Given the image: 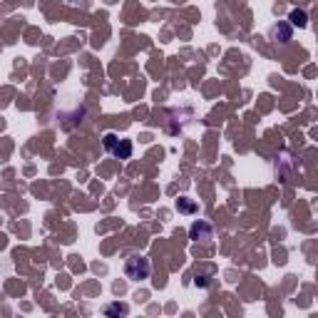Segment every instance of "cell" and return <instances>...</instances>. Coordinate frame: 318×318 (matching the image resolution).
Wrapping results in <instances>:
<instances>
[{
	"label": "cell",
	"mask_w": 318,
	"mask_h": 318,
	"mask_svg": "<svg viewBox=\"0 0 318 318\" xmlns=\"http://www.w3.org/2000/svg\"><path fill=\"white\" fill-rule=\"evenodd\" d=\"M149 273H152V264H149L147 256L132 254V256L124 261V276H127L129 281H147Z\"/></svg>",
	"instance_id": "cell-1"
},
{
	"label": "cell",
	"mask_w": 318,
	"mask_h": 318,
	"mask_svg": "<svg viewBox=\"0 0 318 318\" xmlns=\"http://www.w3.org/2000/svg\"><path fill=\"white\" fill-rule=\"evenodd\" d=\"M288 20H291V25L293 28H306L308 25V15H306V10H291V15H288Z\"/></svg>",
	"instance_id": "cell-5"
},
{
	"label": "cell",
	"mask_w": 318,
	"mask_h": 318,
	"mask_svg": "<svg viewBox=\"0 0 318 318\" xmlns=\"http://www.w3.org/2000/svg\"><path fill=\"white\" fill-rule=\"evenodd\" d=\"M268 35H271V40H276V38L281 35V40H278V43H288V40H291V28H288V25H283V23H278V25H273V28H271V33H268Z\"/></svg>",
	"instance_id": "cell-4"
},
{
	"label": "cell",
	"mask_w": 318,
	"mask_h": 318,
	"mask_svg": "<svg viewBox=\"0 0 318 318\" xmlns=\"http://www.w3.org/2000/svg\"><path fill=\"white\" fill-rule=\"evenodd\" d=\"M189 236H192V241H204V244H209V241L214 239V229H212L209 221L197 219V221L189 226Z\"/></svg>",
	"instance_id": "cell-2"
},
{
	"label": "cell",
	"mask_w": 318,
	"mask_h": 318,
	"mask_svg": "<svg viewBox=\"0 0 318 318\" xmlns=\"http://www.w3.org/2000/svg\"><path fill=\"white\" fill-rule=\"evenodd\" d=\"M127 311H129V308H127L124 303H122V306H119V303H114V306H105V313H107V316H112V313H117V316H127Z\"/></svg>",
	"instance_id": "cell-7"
},
{
	"label": "cell",
	"mask_w": 318,
	"mask_h": 318,
	"mask_svg": "<svg viewBox=\"0 0 318 318\" xmlns=\"http://www.w3.org/2000/svg\"><path fill=\"white\" fill-rule=\"evenodd\" d=\"M177 209L184 212V214H192V212H197V204L194 202H187V199H179L177 202Z\"/></svg>",
	"instance_id": "cell-8"
},
{
	"label": "cell",
	"mask_w": 318,
	"mask_h": 318,
	"mask_svg": "<svg viewBox=\"0 0 318 318\" xmlns=\"http://www.w3.org/2000/svg\"><path fill=\"white\" fill-rule=\"evenodd\" d=\"M112 154H114L117 159H129V157H132V142H129V139H119L117 147L112 149Z\"/></svg>",
	"instance_id": "cell-3"
},
{
	"label": "cell",
	"mask_w": 318,
	"mask_h": 318,
	"mask_svg": "<svg viewBox=\"0 0 318 318\" xmlns=\"http://www.w3.org/2000/svg\"><path fill=\"white\" fill-rule=\"evenodd\" d=\"M117 142H119V137H117L114 132H107V134H105V149H107L109 154H112V149L117 147Z\"/></svg>",
	"instance_id": "cell-6"
}]
</instances>
